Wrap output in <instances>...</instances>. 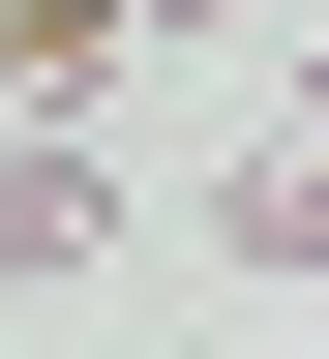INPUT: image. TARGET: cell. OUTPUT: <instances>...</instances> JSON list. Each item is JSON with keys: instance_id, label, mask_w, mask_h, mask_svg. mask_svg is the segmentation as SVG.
I'll use <instances>...</instances> for the list:
<instances>
[{"instance_id": "cell-1", "label": "cell", "mask_w": 329, "mask_h": 359, "mask_svg": "<svg viewBox=\"0 0 329 359\" xmlns=\"http://www.w3.org/2000/svg\"><path fill=\"white\" fill-rule=\"evenodd\" d=\"M60 269H120V180H90V120H30L0 150V299H60Z\"/></svg>"}, {"instance_id": "cell-2", "label": "cell", "mask_w": 329, "mask_h": 359, "mask_svg": "<svg viewBox=\"0 0 329 359\" xmlns=\"http://www.w3.org/2000/svg\"><path fill=\"white\" fill-rule=\"evenodd\" d=\"M150 60V30H120V0H0V90H30V120H90V90Z\"/></svg>"}]
</instances>
